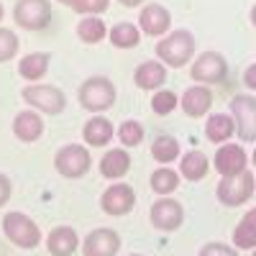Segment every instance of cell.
<instances>
[{
  "label": "cell",
  "mask_w": 256,
  "mask_h": 256,
  "mask_svg": "<svg viewBox=\"0 0 256 256\" xmlns=\"http://www.w3.org/2000/svg\"><path fill=\"white\" fill-rule=\"evenodd\" d=\"M180 182H182V174L174 172L172 166H159V169H154V172H152V177H148L152 190L156 192V195H162V198L172 195V192L180 187Z\"/></svg>",
  "instance_id": "obj_27"
},
{
  "label": "cell",
  "mask_w": 256,
  "mask_h": 256,
  "mask_svg": "<svg viewBox=\"0 0 256 256\" xmlns=\"http://www.w3.org/2000/svg\"><path fill=\"white\" fill-rule=\"evenodd\" d=\"M134 82L138 90L146 92H156L162 90V84L166 82V64H162L159 59H146L134 70Z\"/></svg>",
  "instance_id": "obj_17"
},
{
  "label": "cell",
  "mask_w": 256,
  "mask_h": 256,
  "mask_svg": "<svg viewBox=\"0 0 256 256\" xmlns=\"http://www.w3.org/2000/svg\"><path fill=\"white\" fill-rule=\"evenodd\" d=\"M180 154H182V152H180V141H177L174 136H169V134H159V136L152 141V156H154L162 166L172 164Z\"/></svg>",
  "instance_id": "obj_28"
},
{
  "label": "cell",
  "mask_w": 256,
  "mask_h": 256,
  "mask_svg": "<svg viewBox=\"0 0 256 256\" xmlns=\"http://www.w3.org/2000/svg\"><path fill=\"white\" fill-rule=\"evenodd\" d=\"M98 169H100V177L110 180V182L123 180L128 174V169H131V154H128L126 148H108V152L100 156Z\"/></svg>",
  "instance_id": "obj_19"
},
{
  "label": "cell",
  "mask_w": 256,
  "mask_h": 256,
  "mask_svg": "<svg viewBox=\"0 0 256 256\" xmlns=\"http://www.w3.org/2000/svg\"><path fill=\"white\" fill-rule=\"evenodd\" d=\"M90 166H92V156L84 144H64L54 154V169L67 180L84 177L90 172Z\"/></svg>",
  "instance_id": "obj_6"
},
{
  "label": "cell",
  "mask_w": 256,
  "mask_h": 256,
  "mask_svg": "<svg viewBox=\"0 0 256 256\" xmlns=\"http://www.w3.org/2000/svg\"><path fill=\"white\" fill-rule=\"evenodd\" d=\"M141 28L131 20H120V24H113V28L108 31V41L116 49H136L141 44Z\"/></svg>",
  "instance_id": "obj_25"
},
{
  "label": "cell",
  "mask_w": 256,
  "mask_h": 256,
  "mask_svg": "<svg viewBox=\"0 0 256 256\" xmlns=\"http://www.w3.org/2000/svg\"><path fill=\"white\" fill-rule=\"evenodd\" d=\"M233 246L238 251H254L256 248V205L244 212L241 223L233 228Z\"/></svg>",
  "instance_id": "obj_24"
},
{
  "label": "cell",
  "mask_w": 256,
  "mask_h": 256,
  "mask_svg": "<svg viewBox=\"0 0 256 256\" xmlns=\"http://www.w3.org/2000/svg\"><path fill=\"white\" fill-rule=\"evenodd\" d=\"M128 256H144V254H128Z\"/></svg>",
  "instance_id": "obj_41"
},
{
  "label": "cell",
  "mask_w": 256,
  "mask_h": 256,
  "mask_svg": "<svg viewBox=\"0 0 256 256\" xmlns=\"http://www.w3.org/2000/svg\"><path fill=\"white\" fill-rule=\"evenodd\" d=\"M148 220L152 226L162 233H172L184 223V208L180 200L174 198H159L152 202V210H148Z\"/></svg>",
  "instance_id": "obj_10"
},
{
  "label": "cell",
  "mask_w": 256,
  "mask_h": 256,
  "mask_svg": "<svg viewBox=\"0 0 256 256\" xmlns=\"http://www.w3.org/2000/svg\"><path fill=\"white\" fill-rule=\"evenodd\" d=\"M20 49V41H18V34L6 28V26H0V64H6L10 62Z\"/></svg>",
  "instance_id": "obj_31"
},
{
  "label": "cell",
  "mask_w": 256,
  "mask_h": 256,
  "mask_svg": "<svg viewBox=\"0 0 256 256\" xmlns=\"http://www.w3.org/2000/svg\"><path fill=\"white\" fill-rule=\"evenodd\" d=\"M108 26L100 16H82V20L77 24V36L82 44H100L108 38Z\"/></svg>",
  "instance_id": "obj_26"
},
{
  "label": "cell",
  "mask_w": 256,
  "mask_h": 256,
  "mask_svg": "<svg viewBox=\"0 0 256 256\" xmlns=\"http://www.w3.org/2000/svg\"><path fill=\"white\" fill-rule=\"evenodd\" d=\"M3 18H6V6L0 3V20H3Z\"/></svg>",
  "instance_id": "obj_38"
},
{
  "label": "cell",
  "mask_w": 256,
  "mask_h": 256,
  "mask_svg": "<svg viewBox=\"0 0 256 256\" xmlns=\"http://www.w3.org/2000/svg\"><path fill=\"white\" fill-rule=\"evenodd\" d=\"M236 136V120L230 113H210L205 120V138L210 144H228Z\"/></svg>",
  "instance_id": "obj_22"
},
{
  "label": "cell",
  "mask_w": 256,
  "mask_h": 256,
  "mask_svg": "<svg viewBox=\"0 0 256 256\" xmlns=\"http://www.w3.org/2000/svg\"><path fill=\"white\" fill-rule=\"evenodd\" d=\"M254 256H256V248H254Z\"/></svg>",
  "instance_id": "obj_42"
},
{
  "label": "cell",
  "mask_w": 256,
  "mask_h": 256,
  "mask_svg": "<svg viewBox=\"0 0 256 256\" xmlns=\"http://www.w3.org/2000/svg\"><path fill=\"white\" fill-rule=\"evenodd\" d=\"M244 84L248 90H254L256 92V62L254 64H248V67L244 70Z\"/></svg>",
  "instance_id": "obj_35"
},
{
  "label": "cell",
  "mask_w": 256,
  "mask_h": 256,
  "mask_svg": "<svg viewBox=\"0 0 256 256\" xmlns=\"http://www.w3.org/2000/svg\"><path fill=\"white\" fill-rule=\"evenodd\" d=\"M100 208H102L105 216H113V218L128 216V212L136 208L134 187L126 184V182H113L110 187H105V192L100 195Z\"/></svg>",
  "instance_id": "obj_11"
},
{
  "label": "cell",
  "mask_w": 256,
  "mask_h": 256,
  "mask_svg": "<svg viewBox=\"0 0 256 256\" xmlns=\"http://www.w3.org/2000/svg\"><path fill=\"white\" fill-rule=\"evenodd\" d=\"M180 105H182V110L184 116L190 118H202L210 113L212 108V90L208 88V84H190V88L182 92L180 98Z\"/></svg>",
  "instance_id": "obj_15"
},
{
  "label": "cell",
  "mask_w": 256,
  "mask_h": 256,
  "mask_svg": "<svg viewBox=\"0 0 256 256\" xmlns=\"http://www.w3.org/2000/svg\"><path fill=\"white\" fill-rule=\"evenodd\" d=\"M228 110L236 120V136L246 144H256V95H233Z\"/></svg>",
  "instance_id": "obj_9"
},
{
  "label": "cell",
  "mask_w": 256,
  "mask_h": 256,
  "mask_svg": "<svg viewBox=\"0 0 256 256\" xmlns=\"http://www.w3.org/2000/svg\"><path fill=\"white\" fill-rule=\"evenodd\" d=\"M248 154L241 144H220V148L216 152V172L220 177H230V174H241L248 166Z\"/></svg>",
  "instance_id": "obj_14"
},
{
  "label": "cell",
  "mask_w": 256,
  "mask_h": 256,
  "mask_svg": "<svg viewBox=\"0 0 256 256\" xmlns=\"http://www.w3.org/2000/svg\"><path fill=\"white\" fill-rule=\"evenodd\" d=\"M138 28L152 38H164L172 31V13L162 3H146L138 13Z\"/></svg>",
  "instance_id": "obj_12"
},
{
  "label": "cell",
  "mask_w": 256,
  "mask_h": 256,
  "mask_svg": "<svg viewBox=\"0 0 256 256\" xmlns=\"http://www.w3.org/2000/svg\"><path fill=\"white\" fill-rule=\"evenodd\" d=\"M190 77L192 82L198 84H208V88H212V84H220L226 82L228 77V62L220 52L216 49H208L202 54L195 56V62H192V70H190Z\"/></svg>",
  "instance_id": "obj_8"
},
{
  "label": "cell",
  "mask_w": 256,
  "mask_h": 256,
  "mask_svg": "<svg viewBox=\"0 0 256 256\" xmlns=\"http://www.w3.org/2000/svg\"><path fill=\"white\" fill-rule=\"evenodd\" d=\"M251 162H254V166H256V148H254V154H251Z\"/></svg>",
  "instance_id": "obj_40"
},
{
  "label": "cell",
  "mask_w": 256,
  "mask_h": 256,
  "mask_svg": "<svg viewBox=\"0 0 256 256\" xmlns=\"http://www.w3.org/2000/svg\"><path fill=\"white\" fill-rule=\"evenodd\" d=\"M10 195H13V182L6 172H0V208L10 200Z\"/></svg>",
  "instance_id": "obj_34"
},
{
  "label": "cell",
  "mask_w": 256,
  "mask_h": 256,
  "mask_svg": "<svg viewBox=\"0 0 256 256\" xmlns=\"http://www.w3.org/2000/svg\"><path fill=\"white\" fill-rule=\"evenodd\" d=\"M180 105V98L174 95V90H166V88H162V90H156L154 95H152V110L156 113V116H169L174 108Z\"/></svg>",
  "instance_id": "obj_30"
},
{
  "label": "cell",
  "mask_w": 256,
  "mask_h": 256,
  "mask_svg": "<svg viewBox=\"0 0 256 256\" xmlns=\"http://www.w3.org/2000/svg\"><path fill=\"white\" fill-rule=\"evenodd\" d=\"M13 136L24 144H36L41 136H44V118H41L38 110L26 108L16 113L13 118Z\"/></svg>",
  "instance_id": "obj_16"
},
{
  "label": "cell",
  "mask_w": 256,
  "mask_h": 256,
  "mask_svg": "<svg viewBox=\"0 0 256 256\" xmlns=\"http://www.w3.org/2000/svg\"><path fill=\"white\" fill-rule=\"evenodd\" d=\"M154 52H156V59L162 64L180 70L195 56V36H192V31H187V28H174L164 38L156 41Z\"/></svg>",
  "instance_id": "obj_1"
},
{
  "label": "cell",
  "mask_w": 256,
  "mask_h": 256,
  "mask_svg": "<svg viewBox=\"0 0 256 256\" xmlns=\"http://www.w3.org/2000/svg\"><path fill=\"white\" fill-rule=\"evenodd\" d=\"M3 233L18 248H36L41 244V238H44L38 223L31 220L26 212H20V210H13L8 216H3Z\"/></svg>",
  "instance_id": "obj_4"
},
{
  "label": "cell",
  "mask_w": 256,
  "mask_h": 256,
  "mask_svg": "<svg viewBox=\"0 0 256 256\" xmlns=\"http://www.w3.org/2000/svg\"><path fill=\"white\" fill-rule=\"evenodd\" d=\"M77 100H80V105L88 113H102V110H108V108H113V105H116L118 90H116V84H113L110 77L92 74V77H88V80L80 84Z\"/></svg>",
  "instance_id": "obj_2"
},
{
  "label": "cell",
  "mask_w": 256,
  "mask_h": 256,
  "mask_svg": "<svg viewBox=\"0 0 256 256\" xmlns=\"http://www.w3.org/2000/svg\"><path fill=\"white\" fill-rule=\"evenodd\" d=\"M248 18H251V26L256 28V3L251 6V13H248Z\"/></svg>",
  "instance_id": "obj_37"
},
{
  "label": "cell",
  "mask_w": 256,
  "mask_h": 256,
  "mask_svg": "<svg viewBox=\"0 0 256 256\" xmlns=\"http://www.w3.org/2000/svg\"><path fill=\"white\" fill-rule=\"evenodd\" d=\"M116 136V128L113 123L105 118V116H92L84 120L82 126V141L84 146H92V148H102V146H108Z\"/></svg>",
  "instance_id": "obj_18"
},
{
  "label": "cell",
  "mask_w": 256,
  "mask_h": 256,
  "mask_svg": "<svg viewBox=\"0 0 256 256\" xmlns=\"http://www.w3.org/2000/svg\"><path fill=\"white\" fill-rule=\"evenodd\" d=\"M70 8L80 16H102L110 8V0H72Z\"/></svg>",
  "instance_id": "obj_32"
},
{
  "label": "cell",
  "mask_w": 256,
  "mask_h": 256,
  "mask_svg": "<svg viewBox=\"0 0 256 256\" xmlns=\"http://www.w3.org/2000/svg\"><path fill=\"white\" fill-rule=\"evenodd\" d=\"M120 236L113 228H95L82 241V256H118Z\"/></svg>",
  "instance_id": "obj_13"
},
{
  "label": "cell",
  "mask_w": 256,
  "mask_h": 256,
  "mask_svg": "<svg viewBox=\"0 0 256 256\" xmlns=\"http://www.w3.org/2000/svg\"><path fill=\"white\" fill-rule=\"evenodd\" d=\"M56 3H62V6H70V3H72V0H56Z\"/></svg>",
  "instance_id": "obj_39"
},
{
  "label": "cell",
  "mask_w": 256,
  "mask_h": 256,
  "mask_svg": "<svg viewBox=\"0 0 256 256\" xmlns=\"http://www.w3.org/2000/svg\"><path fill=\"white\" fill-rule=\"evenodd\" d=\"M54 18L52 0H16L13 20L24 31H44Z\"/></svg>",
  "instance_id": "obj_5"
},
{
  "label": "cell",
  "mask_w": 256,
  "mask_h": 256,
  "mask_svg": "<svg viewBox=\"0 0 256 256\" xmlns=\"http://www.w3.org/2000/svg\"><path fill=\"white\" fill-rule=\"evenodd\" d=\"M198 256H238V248L236 246H230V244H220V241H210L205 244Z\"/></svg>",
  "instance_id": "obj_33"
},
{
  "label": "cell",
  "mask_w": 256,
  "mask_h": 256,
  "mask_svg": "<svg viewBox=\"0 0 256 256\" xmlns=\"http://www.w3.org/2000/svg\"><path fill=\"white\" fill-rule=\"evenodd\" d=\"M208 169H210V159L202 152H198V148L182 154L180 159V174L187 182H202L208 177Z\"/></svg>",
  "instance_id": "obj_23"
},
{
  "label": "cell",
  "mask_w": 256,
  "mask_h": 256,
  "mask_svg": "<svg viewBox=\"0 0 256 256\" xmlns=\"http://www.w3.org/2000/svg\"><path fill=\"white\" fill-rule=\"evenodd\" d=\"M144 123L141 120H134V118H128V120H123L118 128H116V136H118V141L126 146V148H134V146H138L141 141H144Z\"/></svg>",
  "instance_id": "obj_29"
},
{
  "label": "cell",
  "mask_w": 256,
  "mask_h": 256,
  "mask_svg": "<svg viewBox=\"0 0 256 256\" xmlns=\"http://www.w3.org/2000/svg\"><path fill=\"white\" fill-rule=\"evenodd\" d=\"M120 6H126V8H136V6H141L144 0H118Z\"/></svg>",
  "instance_id": "obj_36"
},
{
  "label": "cell",
  "mask_w": 256,
  "mask_h": 256,
  "mask_svg": "<svg viewBox=\"0 0 256 256\" xmlns=\"http://www.w3.org/2000/svg\"><path fill=\"white\" fill-rule=\"evenodd\" d=\"M80 246V236L72 226H56L46 236V248L52 256H72Z\"/></svg>",
  "instance_id": "obj_20"
},
{
  "label": "cell",
  "mask_w": 256,
  "mask_h": 256,
  "mask_svg": "<svg viewBox=\"0 0 256 256\" xmlns=\"http://www.w3.org/2000/svg\"><path fill=\"white\" fill-rule=\"evenodd\" d=\"M20 100H24L28 108H34L38 113H46V116H59L67 108V95H64L56 84H44V82L26 84V88L20 90Z\"/></svg>",
  "instance_id": "obj_3"
},
{
  "label": "cell",
  "mask_w": 256,
  "mask_h": 256,
  "mask_svg": "<svg viewBox=\"0 0 256 256\" xmlns=\"http://www.w3.org/2000/svg\"><path fill=\"white\" fill-rule=\"evenodd\" d=\"M49 64H52V54L49 52H31L26 56H20L18 74L24 77L28 84H36V82L44 80V74L49 72Z\"/></svg>",
  "instance_id": "obj_21"
},
{
  "label": "cell",
  "mask_w": 256,
  "mask_h": 256,
  "mask_svg": "<svg viewBox=\"0 0 256 256\" xmlns=\"http://www.w3.org/2000/svg\"><path fill=\"white\" fill-rule=\"evenodd\" d=\"M216 195H218V200L226 208H238V205L248 202L256 195V177L248 172V169H246V172H241V174L220 177Z\"/></svg>",
  "instance_id": "obj_7"
}]
</instances>
